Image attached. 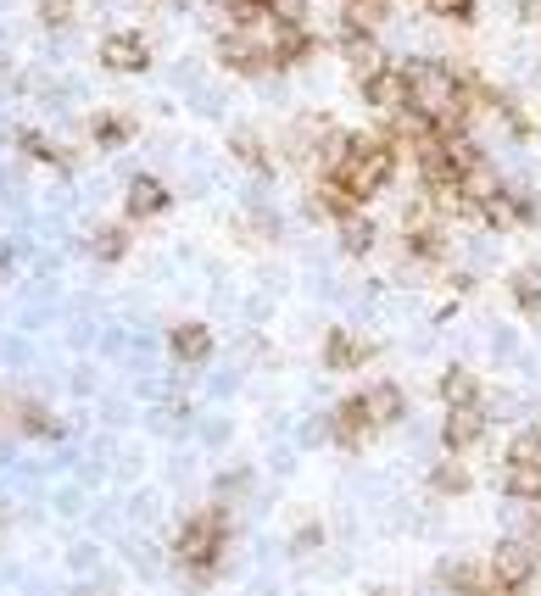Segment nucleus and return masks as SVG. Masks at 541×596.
Wrapping results in <instances>:
<instances>
[{
	"mask_svg": "<svg viewBox=\"0 0 541 596\" xmlns=\"http://www.w3.org/2000/svg\"><path fill=\"white\" fill-rule=\"evenodd\" d=\"M73 18H79L73 0H40V23L46 29H73Z\"/></svg>",
	"mask_w": 541,
	"mask_h": 596,
	"instance_id": "nucleus-22",
	"label": "nucleus"
},
{
	"mask_svg": "<svg viewBox=\"0 0 541 596\" xmlns=\"http://www.w3.org/2000/svg\"><path fill=\"white\" fill-rule=\"evenodd\" d=\"M513 301H519L524 312H535V307H541V268H535V262L513 274Z\"/></svg>",
	"mask_w": 541,
	"mask_h": 596,
	"instance_id": "nucleus-20",
	"label": "nucleus"
},
{
	"mask_svg": "<svg viewBox=\"0 0 541 596\" xmlns=\"http://www.w3.org/2000/svg\"><path fill=\"white\" fill-rule=\"evenodd\" d=\"M374 240H380L374 218H363V212H346V218H341V251H346V257H368Z\"/></svg>",
	"mask_w": 541,
	"mask_h": 596,
	"instance_id": "nucleus-14",
	"label": "nucleus"
},
{
	"mask_svg": "<svg viewBox=\"0 0 541 596\" xmlns=\"http://www.w3.org/2000/svg\"><path fill=\"white\" fill-rule=\"evenodd\" d=\"M318 540H324V529H318V524H313V518H307V524H302V529H296V552H313V546H318Z\"/></svg>",
	"mask_w": 541,
	"mask_h": 596,
	"instance_id": "nucleus-28",
	"label": "nucleus"
},
{
	"mask_svg": "<svg viewBox=\"0 0 541 596\" xmlns=\"http://www.w3.org/2000/svg\"><path fill=\"white\" fill-rule=\"evenodd\" d=\"M0 524H7V513H0Z\"/></svg>",
	"mask_w": 541,
	"mask_h": 596,
	"instance_id": "nucleus-31",
	"label": "nucleus"
},
{
	"mask_svg": "<svg viewBox=\"0 0 541 596\" xmlns=\"http://www.w3.org/2000/svg\"><path fill=\"white\" fill-rule=\"evenodd\" d=\"M268 23H307V0H268Z\"/></svg>",
	"mask_w": 541,
	"mask_h": 596,
	"instance_id": "nucleus-25",
	"label": "nucleus"
},
{
	"mask_svg": "<svg viewBox=\"0 0 541 596\" xmlns=\"http://www.w3.org/2000/svg\"><path fill=\"white\" fill-rule=\"evenodd\" d=\"M363 101L374 107V112H402L407 107V79H402V68H368L363 73Z\"/></svg>",
	"mask_w": 541,
	"mask_h": 596,
	"instance_id": "nucleus-7",
	"label": "nucleus"
},
{
	"mask_svg": "<svg viewBox=\"0 0 541 596\" xmlns=\"http://www.w3.org/2000/svg\"><path fill=\"white\" fill-rule=\"evenodd\" d=\"M168 207H174V196H168L163 179H151V173L129 179V190H124V218H129V224H151V218H163Z\"/></svg>",
	"mask_w": 541,
	"mask_h": 596,
	"instance_id": "nucleus-5",
	"label": "nucleus"
},
{
	"mask_svg": "<svg viewBox=\"0 0 541 596\" xmlns=\"http://www.w3.org/2000/svg\"><path fill=\"white\" fill-rule=\"evenodd\" d=\"M441 401H446V407L480 401V379H474L469 368H446V374H441Z\"/></svg>",
	"mask_w": 541,
	"mask_h": 596,
	"instance_id": "nucleus-18",
	"label": "nucleus"
},
{
	"mask_svg": "<svg viewBox=\"0 0 541 596\" xmlns=\"http://www.w3.org/2000/svg\"><path fill=\"white\" fill-rule=\"evenodd\" d=\"M430 485H435L441 496H463V490H469V474H463L458 463H441V468L430 474Z\"/></svg>",
	"mask_w": 541,
	"mask_h": 596,
	"instance_id": "nucleus-23",
	"label": "nucleus"
},
{
	"mask_svg": "<svg viewBox=\"0 0 541 596\" xmlns=\"http://www.w3.org/2000/svg\"><path fill=\"white\" fill-rule=\"evenodd\" d=\"M480 435H485V407H480V401L446 407V418H441V446H446L452 457L469 451V446H480Z\"/></svg>",
	"mask_w": 541,
	"mask_h": 596,
	"instance_id": "nucleus-6",
	"label": "nucleus"
},
{
	"mask_svg": "<svg viewBox=\"0 0 541 596\" xmlns=\"http://www.w3.org/2000/svg\"><path fill=\"white\" fill-rule=\"evenodd\" d=\"M90 257H96V262H107V268H112V262H124V257H129V229H124V224L96 229V235H90Z\"/></svg>",
	"mask_w": 541,
	"mask_h": 596,
	"instance_id": "nucleus-16",
	"label": "nucleus"
},
{
	"mask_svg": "<svg viewBox=\"0 0 541 596\" xmlns=\"http://www.w3.org/2000/svg\"><path fill=\"white\" fill-rule=\"evenodd\" d=\"M229 151H235L252 173H263V179H268V151L257 146V135H229Z\"/></svg>",
	"mask_w": 541,
	"mask_h": 596,
	"instance_id": "nucleus-21",
	"label": "nucleus"
},
{
	"mask_svg": "<svg viewBox=\"0 0 541 596\" xmlns=\"http://www.w3.org/2000/svg\"><path fill=\"white\" fill-rule=\"evenodd\" d=\"M268 62L274 68H302L313 57V29L307 23H268Z\"/></svg>",
	"mask_w": 541,
	"mask_h": 596,
	"instance_id": "nucleus-4",
	"label": "nucleus"
},
{
	"mask_svg": "<svg viewBox=\"0 0 541 596\" xmlns=\"http://www.w3.org/2000/svg\"><path fill=\"white\" fill-rule=\"evenodd\" d=\"M7 268H12V251H7V246H0V274H7Z\"/></svg>",
	"mask_w": 541,
	"mask_h": 596,
	"instance_id": "nucleus-29",
	"label": "nucleus"
},
{
	"mask_svg": "<svg viewBox=\"0 0 541 596\" xmlns=\"http://www.w3.org/2000/svg\"><path fill=\"white\" fill-rule=\"evenodd\" d=\"M246 485H252V474H246V468H235V474H218V501H229V496H246Z\"/></svg>",
	"mask_w": 541,
	"mask_h": 596,
	"instance_id": "nucleus-27",
	"label": "nucleus"
},
{
	"mask_svg": "<svg viewBox=\"0 0 541 596\" xmlns=\"http://www.w3.org/2000/svg\"><path fill=\"white\" fill-rule=\"evenodd\" d=\"M218 62H224L229 73H240V79H263V73H274L268 46L252 40V29H224V34H218Z\"/></svg>",
	"mask_w": 541,
	"mask_h": 596,
	"instance_id": "nucleus-2",
	"label": "nucleus"
},
{
	"mask_svg": "<svg viewBox=\"0 0 541 596\" xmlns=\"http://www.w3.org/2000/svg\"><path fill=\"white\" fill-rule=\"evenodd\" d=\"M18 151H23V157H35V162H46V168H57L62 179H73V168H79V162H73V151H68L62 140H46L40 129H23V135H18Z\"/></svg>",
	"mask_w": 541,
	"mask_h": 596,
	"instance_id": "nucleus-10",
	"label": "nucleus"
},
{
	"mask_svg": "<svg viewBox=\"0 0 541 596\" xmlns=\"http://www.w3.org/2000/svg\"><path fill=\"white\" fill-rule=\"evenodd\" d=\"M502 485L513 501H541V463H508Z\"/></svg>",
	"mask_w": 541,
	"mask_h": 596,
	"instance_id": "nucleus-17",
	"label": "nucleus"
},
{
	"mask_svg": "<svg viewBox=\"0 0 541 596\" xmlns=\"http://www.w3.org/2000/svg\"><path fill=\"white\" fill-rule=\"evenodd\" d=\"M508 463H541V429H519L508 446Z\"/></svg>",
	"mask_w": 541,
	"mask_h": 596,
	"instance_id": "nucleus-24",
	"label": "nucleus"
},
{
	"mask_svg": "<svg viewBox=\"0 0 541 596\" xmlns=\"http://www.w3.org/2000/svg\"><path fill=\"white\" fill-rule=\"evenodd\" d=\"M18 424H23V435H40V440H57V435H62V418L46 413L40 401H23V407H18Z\"/></svg>",
	"mask_w": 541,
	"mask_h": 596,
	"instance_id": "nucleus-19",
	"label": "nucleus"
},
{
	"mask_svg": "<svg viewBox=\"0 0 541 596\" xmlns=\"http://www.w3.org/2000/svg\"><path fill=\"white\" fill-rule=\"evenodd\" d=\"M324 362L329 368H357V362H368V346L352 329H329L324 335Z\"/></svg>",
	"mask_w": 541,
	"mask_h": 596,
	"instance_id": "nucleus-12",
	"label": "nucleus"
},
{
	"mask_svg": "<svg viewBox=\"0 0 541 596\" xmlns=\"http://www.w3.org/2000/svg\"><path fill=\"white\" fill-rule=\"evenodd\" d=\"M435 18H452V23H469L474 18V0H424Z\"/></svg>",
	"mask_w": 541,
	"mask_h": 596,
	"instance_id": "nucleus-26",
	"label": "nucleus"
},
{
	"mask_svg": "<svg viewBox=\"0 0 541 596\" xmlns=\"http://www.w3.org/2000/svg\"><path fill=\"white\" fill-rule=\"evenodd\" d=\"M135 140V118H124V112H96L90 118V146L96 151H124Z\"/></svg>",
	"mask_w": 541,
	"mask_h": 596,
	"instance_id": "nucleus-11",
	"label": "nucleus"
},
{
	"mask_svg": "<svg viewBox=\"0 0 541 596\" xmlns=\"http://www.w3.org/2000/svg\"><path fill=\"white\" fill-rule=\"evenodd\" d=\"M357 401H363V413H368L374 429H385V424L402 418V390H396V385H374V390H363Z\"/></svg>",
	"mask_w": 541,
	"mask_h": 596,
	"instance_id": "nucleus-13",
	"label": "nucleus"
},
{
	"mask_svg": "<svg viewBox=\"0 0 541 596\" xmlns=\"http://www.w3.org/2000/svg\"><path fill=\"white\" fill-rule=\"evenodd\" d=\"M168 357L185 362V368H201L213 357V329L207 324H174L168 329Z\"/></svg>",
	"mask_w": 541,
	"mask_h": 596,
	"instance_id": "nucleus-8",
	"label": "nucleus"
},
{
	"mask_svg": "<svg viewBox=\"0 0 541 596\" xmlns=\"http://www.w3.org/2000/svg\"><path fill=\"white\" fill-rule=\"evenodd\" d=\"M213 7H218L224 29H257V23H268V0H213Z\"/></svg>",
	"mask_w": 541,
	"mask_h": 596,
	"instance_id": "nucleus-15",
	"label": "nucleus"
},
{
	"mask_svg": "<svg viewBox=\"0 0 541 596\" xmlns=\"http://www.w3.org/2000/svg\"><path fill=\"white\" fill-rule=\"evenodd\" d=\"M101 68H107V73H124V79L146 73V68H151V46H146V34H135V29L107 34V40H101Z\"/></svg>",
	"mask_w": 541,
	"mask_h": 596,
	"instance_id": "nucleus-3",
	"label": "nucleus"
},
{
	"mask_svg": "<svg viewBox=\"0 0 541 596\" xmlns=\"http://www.w3.org/2000/svg\"><path fill=\"white\" fill-rule=\"evenodd\" d=\"M79 596H112V590H79Z\"/></svg>",
	"mask_w": 541,
	"mask_h": 596,
	"instance_id": "nucleus-30",
	"label": "nucleus"
},
{
	"mask_svg": "<svg viewBox=\"0 0 541 596\" xmlns=\"http://www.w3.org/2000/svg\"><path fill=\"white\" fill-rule=\"evenodd\" d=\"M535 563H541V557L524 546V535H508V540L491 552V574H496V579H508V585H524V579L535 574Z\"/></svg>",
	"mask_w": 541,
	"mask_h": 596,
	"instance_id": "nucleus-9",
	"label": "nucleus"
},
{
	"mask_svg": "<svg viewBox=\"0 0 541 596\" xmlns=\"http://www.w3.org/2000/svg\"><path fill=\"white\" fill-rule=\"evenodd\" d=\"M224 546H229V513H224V501H213V507H201V513H190L185 524H179V535H174V563L185 568V574H196V585L224 563Z\"/></svg>",
	"mask_w": 541,
	"mask_h": 596,
	"instance_id": "nucleus-1",
	"label": "nucleus"
}]
</instances>
